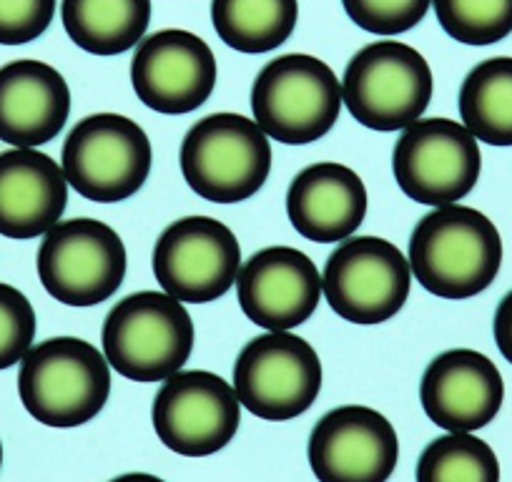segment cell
Wrapping results in <instances>:
<instances>
[{"mask_svg":"<svg viewBox=\"0 0 512 482\" xmlns=\"http://www.w3.org/2000/svg\"><path fill=\"white\" fill-rule=\"evenodd\" d=\"M214 51L199 36L166 28L144 38L131 61V83L144 106L184 116L209 101L216 86Z\"/></svg>","mask_w":512,"mask_h":482,"instance_id":"9a60e30c","label":"cell"},{"mask_svg":"<svg viewBox=\"0 0 512 482\" xmlns=\"http://www.w3.org/2000/svg\"><path fill=\"white\" fill-rule=\"evenodd\" d=\"M442 31L465 46H492L512 33V0H432Z\"/></svg>","mask_w":512,"mask_h":482,"instance_id":"d4e9b609","label":"cell"},{"mask_svg":"<svg viewBox=\"0 0 512 482\" xmlns=\"http://www.w3.org/2000/svg\"><path fill=\"white\" fill-rule=\"evenodd\" d=\"M407 262L420 287L435 297H477L502 267L500 231L472 206H442L417 221Z\"/></svg>","mask_w":512,"mask_h":482,"instance_id":"6da1fadb","label":"cell"},{"mask_svg":"<svg viewBox=\"0 0 512 482\" xmlns=\"http://www.w3.org/2000/svg\"><path fill=\"white\" fill-rule=\"evenodd\" d=\"M397 460L395 427L372 407H337L309 435V465L319 482H387Z\"/></svg>","mask_w":512,"mask_h":482,"instance_id":"5bb4252c","label":"cell"},{"mask_svg":"<svg viewBox=\"0 0 512 482\" xmlns=\"http://www.w3.org/2000/svg\"><path fill=\"white\" fill-rule=\"evenodd\" d=\"M154 274L181 304H209L224 297L241 272L234 231L211 216H186L161 231L154 247Z\"/></svg>","mask_w":512,"mask_h":482,"instance_id":"7c38bea8","label":"cell"},{"mask_svg":"<svg viewBox=\"0 0 512 482\" xmlns=\"http://www.w3.org/2000/svg\"><path fill=\"white\" fill-rule=\"evenodd\" d=\"M347 16L374 36H400L425 21L432 0H342Z\"/></svg>","mask_w":512,"mask_h":482,"instance_id":"484cf974","label":"cell"},{"mask_svg":"<svg viewBox=\"0 0 512 482\" xmlns=\"http://www.w3.org/2000/svg\"><path fill=\"white\" fill-rule=\"evenodd\" d=\"M415 475L417 482H500V462L472 432H450L422 450Z\"/></svg>","mask_w":512,"mask_h":482,"instance_id":"cb8c5ba5","label":"cell"},{"mask_svg":"<svg viewBox=\"0 0 512 482\" xmlns=\"http://www.w3.org/2000/svg\"><path fill=\"white\" fill-rule=\"evenodd\" d=\"M425 415L447 432L490 425L505 400V382L490 357L477 349H447L427 365L420 385Z\"/></svg>","mask_w":512,"mask_h":482,"instance_id":"e0dca14e","label":"cell"},{"mask_svg":"<svg viewBox=\"0 0 512 482\" xmlns=\"http://www.w3.org/2000/svg\"><path fill=\"white\" fill-rule=\"evenodd\" d=\"M151 420L159 440L171 452L209 457L234 440L241 402L234 387L214 372H176L156 392Z\"/></svg>","mask_w":512,"mask_h":482,"instance_id":"4fadbf2b","label":"cell"},{"mask_svg":"<svg viewBox=\"0 0 512 482\" xmlns=\"http://www.w3.org/2000/svg\"><path fill=\"white\" fill-rule=\"evenodd\" d=\"M56 0H0V46H23L51 26Z\"/></svg>","mask_w":512,"mask_h":482,"instance_id":"83f0119b","label":"cell"},{"mask_svg":"<svg viewBox=\"0 0 512 482\" xmlns=\"http://www.w3.org/2000/svg\"><path fill=\"white\" fill-rule=\"evenodd\" d=\"M234 390L241 407L259 420H294L322 392L317 349L292 332H267L249 339L236 357Z\"/></svg>","mask_w":512,"mask_h":482,"instance_id":"ba28073f","label":"cell"},{"mask_svg":"<svg viewBox=\"0 0 512 482\" xmlns=\"http://www.w3.org/2000/svg\"><path fill=\"white\" fill-rule=\"evenodd\" d=\"M236 294L249 322L267 332H289L317 312L322 274L299 249L267 247L241 267Z\"/></svg>","mask_w":512,"mask_h":482,"instance_id":"2e32d148","label":"cell"},{"mask_svg":"<svg viewBox=\"0 0 512 482\" xmlns=\"http://www.w3.org/2000/svg\"><path fill=\"white\" fill-rule=\"evenodd\" d=\"M111 482H166V480H161V477L156 475H149V472H128V475L113 477Z\"/></svg>","mask_w":512,"mask_h":482,"instance_id":"f546056e","label":"cell"},{"mask_svg":"<svg viewBox=\"0 0 512 482\" xmlns=\"http://www.w3.org/2000/svg\"><path fill=\"white\" fill-rule=\"evenodd\" d=\"M36 329V309L26 294L0 282V370H8L26 357Z\"/></svg>","mask_w":512,"mask_h":482,"instance_id":"4316f807","label":"cell"},{"mask_svg":"<svg viewBox=\"0 0 512 482\" xmlns=\"http://www.w3.org/2000/svg\"><path fill=\"white\" fill-rule=\"evenodd\" d=\"M68 206L63 169L36 149L0 154V236L16 241L46 236Z\"/></svg>","mask_w":512,"mask_h":482,"instance_id":"ffe728a7","label":"cell"},{"mask_svg":"<svg viewBox=\"0 0 512 482\" xmlns=\"http://www.w3.org/2000/svg\"><path fill=\"white\" fill-rule=\"evenodd\" d=\"M43 289L66 307L108 302L126 277L121 236L98 219L58 221L38 249Z\"/></svg>","mask_w":512,"mask_h":482,"instance_id":"30bf717a","label":"cell"},{"mask_svg":"<svg viewBox=\"0 0 512 482\" xmlns=\"http://www.w3.org/2000/svg\"><path fill=\"white\" fill-rule=\"evenodd\" d=\"M299 21L297 0H211V23L239 53H269L289 41Z\"/></svg>","mask_w":512,"mask_h":482,"instance_id":"603a6c76","label":"cell"},{"mask_svg":"<svg viewBox=\"0 0 512 482\" xmlns=\"http://www.w3.org/2000/svg\"><path fill=\"white\" fill-rule=\"evenodd\" d=\"M68 38L93 56H118L144 41L151 0H63Z\"/></svg>","mask_w":512,"mask_h":482,"instance_id":"44dd1931","label":"cell"},{"mask_svg":"<svg viewBox=\"0 0 512 482\" xmlns=\"http://www.w3.org/2000/svg\"><path fill=\"white\" fill-rule=\"evenodd\" d=\"M18 395L28 415L41 425L81 427L106 407L111 365L86 339H46L21 359Z\"/></svg>","mask_w":512,"mask_h":482,"instance_id":"7a4b0ae2","label":"cell"},{"mask_svg":"<svg viewBox=\"0 0 512 482\" xmlns=\"http://www.w3.org/2000/svg\"><path fill=\"white\" fill-rule=\"evenodd\" d=\"M482 154L475 136L450 118H425L400 136L392 154L397 186L417 204L452 206L475 189Z\"/></svg>","mask_w":512,"mask_h":482,"instance_id":"8fae6325","label":"cell"},{"mask_svg":"<svg viewBox=\"0 0 512 482\" xmlns=\"http://www.w3.org/2000/svg\"><path fill=\"white\" fill-rule=\"evenodd\" d=\"M272 171L267 134L239 113H211L189 129L181 144L186 184L211 204H239L262 189Z\"/></svg>","mask_w":512,"mask_h":482,"instance_id":"5b68a950","label":"cell"},{"mask_svg":"<svg viewBox=\"0 0 512 482\" xmlns=\"http://www.w3.org/2000/svg\"><path fill=\"white\" fill-rule=\"evenodd\" d=\"M432 88V68L417 48L377 41L347 63L342 101L357 124L390 134L420 121L432 101Z\"/></svg>","mask_w":512,"mask_h":482,"instance_id":"8992f818","label":"cell"},{"mask_svg":"<svg viewBox=\"0 0 512 482\" xmlns=\"http://www.w3.org/2000/svg\"><path fill=\"white\" fill-rule=\"evenodd\" d=\"M412 269L405 254L379 236H349L324 264L322 294L344 322H390L410 297Z\"/></svg>","mask_w":512,"mask_h":482,"instance_id":"9c48e42d","label":"cell"},{"mask_svg":"<svg viewBox=\"0 0 512 482\" xmlns=\"http://www.w3.org/2000/svg\"><path fill=\"white\" fill-rule=\"evenodd\" d=\"M492 334H495L497 349H500L502 357L512 365V292H507L502 297V302L497 304L495 322H492Z\"/></svg>","mask_w":512,"mask_h":482,"instance_id":"f1b7e54d","label":"cell"},{"mask_svg":"<svg viewBox=\"0 0 512 482\" xmlns=\"http://www.w3.org/2000/svg\"><path fill=\"white\" fill-rule=\"evenodd\" d=\"M0 467H3V442H0Z\"/></svg>","mask_w":512,"mask_h":482,"instance_id":"4dcf8cb0","label":"cell"},{"mask_svg":"<svg viewBox=\"0 0 512 482\" xmlns=\"http://www.w3.org/2000/svg\"><path fill=\"white\" fill-rule=\"evenodd\" d=\"M342 83L332 68L307 53L269 61L251 86L254 124L267 139L307 146L324 139L342 111Z\"/></svg>","mask_w":512,"mask_h":482,"instance_id":"277c9868","label":"cell"},{"mask_svg":"<svg viewBox=\"0 0 512 482\" xmlns=\"http://www.w3.org/2000/svg\"><path fill=\"white\" fill-rule=\"evenodd\" d=\"M462 126L475 141L512 146V58L477 63L460 88Z\"/></svg>","mask_w":512,"mask_h":482,"instance_id":"7402d4cb","label":"cell"},{"mask_svg":"<svg viewBox=\"0 0 512 482\" xmlns=\"http://www.w3.org/2000/svg\"><path fill=\"white\" fill-rule=\"evenodd\" d=\"M68 113L71 88L53 66L23 58L0 68V141L36 149L61 134Z\"/></svg>","mask_w":512,"mask_h":482,"instance_id":"ac0fdd59","label":"cell"},{"mask_svg":"<svg viewBox=\"0 0 512 482\" xmlns=\"http://www.w3.org/2000/svg\"><path fill=\"white\" fill-rule=\"evenodd\" d=\"M287 214L304 239L317 244L347 241L367 216V189L349 166L319 161L292 179Z\"/></svg>","mask_w":512,"mask_h":482,"instance_id":"d6986e66","label":"cell"},{"mask_svg":"<svg viewBox=\"0 0 512 482\" xmlns=\"http://www.w3.org/2000/svg\"><path fill=\"white\" fill-rule=\"evenodd\" d=\"M103 357L131 382H166L181 372L194 352L191 314L166 292H136L106 314Z\"/></svg>","mask_w":512,"mask_h":482,"instance_id":"3957f363","label":"cell"},{"mask_svg":"<svg viewBox=\"0 0 512 482\" xmlns=\"http://www.w3.org/2000/svg\"><path fill=\"white\" fill-rule=\"evenodd\" d=\"M61 161L68 186L83 199L118 204L146 184L154 151L136 121L118 113H96L73 126Z\"/></svg>","mask_w":512,"mask_h":482,"instance_id":"52a82bcc","label":"cell"}]
</instances>
